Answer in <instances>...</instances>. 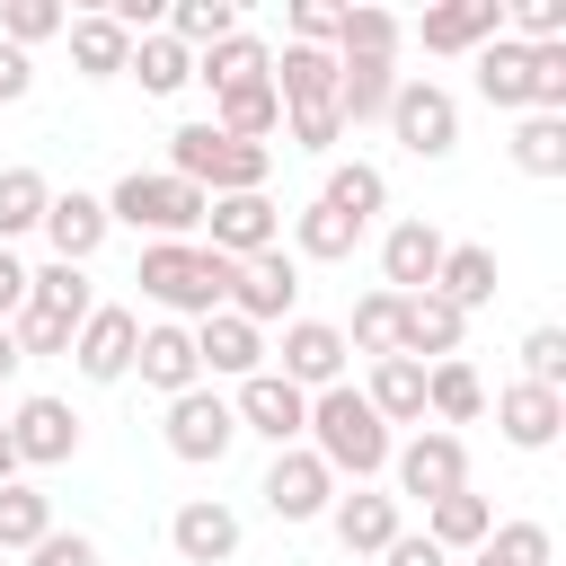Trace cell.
Listing matches in <instances>:
<instances>
[{"label":"cell","mask_w":566,"mask_h":566,"mask_svg":"<svg viewBox=\"0 0 566 566\" xmlns=\"http://www.w3.org/2000/svg\"><path fill=\"white\" fill-rule=\"evenodd\" d=\"M301 442L327 460V478H336V486H345V478H354V486L389 478V451H398V433L363 407V389H354V380H336V389H318V398H310Z\"/></svg>","instance_id":"obj_1"},{"label":"cell","mask_w":566,"mask_h":566,"mask_svg":"<svg viewBox=\"0 0 566 566\" xmlns=\"http://www.w3.org/2000/svg\"><path fill=\"white\" fill-rule=\"evenodd\" d=\"M133 283H142V301H159L177 327L195 318H212V310H230V283H239V265L230 256H212L203 239H150L142 248V265H133Z\"/></svg>","instance_id":"obj_2"},{"label":"cell","mask_w":566,"mask_h":566,"mask_svg":"<svg viewBox=\"0 0 566 566\" xmlns=\"http://www.w3.org/2000/svg\"><path fill=\"white\" fill-rule=\"evenodd\" d=\"M168 177L203 186V195H265L274 177V142H230L212 124H177L168 133Z\"/></svg>","instance_id":"obj_3"},{"label":"cell","mask_w":566,"mask_h":566,"mask_svg":"<svg viewBox=\"0 0 566 566\" xmlns=\"http://www.w3.org/2000/svg\"><path fill=\"white\" fill-rule=\"evenodd\" d=\"M203 212H212V195H203V186H186V177H168V168H124V177H115V195H106V221L150 230V239H195V230H203Z\"/></svg>","instance_id":"obj_4"},{"label":"cell","mask_w":566,"mask_h":566,"mask_svg":"<svg viewBox=\"0 0 566 566\" xmlns=\"http://www.w3.org/2000/svg\"><path fill=\"white\" fill-rule=\"evenodd\" d=\"M380 124H389V142L407 159H451L460 150V97L442 80H398V97H389Z\"/></svg>","instance_id":"obj_5"},{"label":"cell","mask_w":566,"mask_h":566,"mask_svg":"<svg viewBox=\"0 0 566 566\" xmlns=\"http://www.w3.org/2000/svg\"><path fill=\"white\" fill-rule=\"evenodd\" d=\"M159 433H168V451H177L186 469H221V460H230V442H239V416H230V398H221L212 380H195L186 398H168Z\"/></svg>","instance_id":"obj_6"},{"label":"cell","mask_w":566,"mask_h":566,"mask_svg":"<svg viewBox=\"0 0 566 566\" xmlns=\"http://www.w3.org/2000/svg\"><path fill=\"white\" fill-rule=\"evenodd\" d=\"M389 478H398V495L442 504V495H460V486H469V442H460V433H442V424H416V433L389 451Z\"/></svg>","instance_id":"obj_7"},{"label":"cell","mask_w":566,"mask_h":566,"mask_svg":"<svg viewBox=\"0 0 566 566\" xmlns=\"http://www.w3.org/2000/svg\"><path fill=\"white\" fill-rule=\"evenodd\" d=\"M265 354H274L265 371H283L301 398L345 380V327H327V318H283V345H265Z\"/></svg>","instance_id":"obj_8"},{"label":"cell","mask_w":566,"mask_h":566,"mask_svg":"<svg viewBox=\"0 0 566 566\" xmlns=\"http://www.w3.org/2000/svg\"><path fill=\"white\" fill-rule=\"evenodd\" d=\"M9 442H18V469H62V460H80V407L35 389L9 407Z\"/></svg>","instance_id":"obj_9"},{"label":"cell","mask_w":566,"mask_h":566,"mask_svg":"<svg viewBox=\"0 0 566 566\" xmlns=\"http://www.w3.org/2000/svg\"><path fill=\"white\" fill-rule=\"evenodd\" d=\"M265 513L274 522H327V504H336V478H327V460L310 451V442H292V451H274L265 460Z\"/></svg>","instance_id":"obj_10"},{"label":"cell","mask_w":566,"mask_h":566,"mask_svg":"<svg viewBox=\"0 0 566 566\" xmlns=\"http://www.w3.org/2000/svg\"><path fill=\"white\" fill-rule=\"evenodd\" d=\"M203 248L230 256V265L283 248V212H274V195H212V212H203Z\"/></svg>","instance_id":"obj_11"},{"label":"cell","mask_w":566,"mask_h":566,"mask_svg":"<svg viewBox=\"0 0 566 566\" xmlns=\"http://www.w3.org/2000/svg\"><path fill=\"white\" fill-rule=\"evenodd\" d=\"M230 416H239V433H256V442L292 451V442H301V424H310V398H301L283 371H248V380L230 389Z\"/></svg>","instance_id":"obj_12"},{"label":"cell","mask_w":566,"mask_h":566,"mask_svg":"<svg viewBox=\"0 0 566 566\" xmlns=\"http://www.w3.org/2000/svg\"><path fill=\"white\" fill-rule=\"evenodd\" d=\"M442 248H451V239H442L424 212L389 221V230H380V292H398V301L433 292V274H442Z\"/></svg>","instance_id":"obj_13"},{"label":"cell","mask_w":566,"mask_h":566,"mask_svg":"<svg viewBox=\"0 0 566 566\" xmlns=\"http://www.w3.org/2000/svg\"><path fill=\"white\" fill-rule=\"evenodd\" d=\"M292 301H301V256H292V248H265V256H248V265H239V283H230V318H248V327L301 318Z\"/></svg>","instance_id":"obj_14"},{"label":"cell","mask_w":566,"mask_h":566,"mask_svg":"<svg viewBox=\"0 0 566 566\" xmlns=\"http://www.w3.org/2000/svg\"><path fill=\"white\" fill-rule=\"evenodd\" d=\"M133 345H142V310L97 301V310L80 318V336H71L62 363H80V380H124V371H133Z\"/></svg>","instance_id":"obj_15"},{"label":"cell","mask_w":566,"mask_h":566,"mask_svg":"<svg viewBox=\"0 0 566 566\" xmlns=\"http://www.w3.org/2000/svg\"><path fill=\"white\" fill-rule=\"evenodd\" d=\"M168 548H177L186 566H230V557H239V513H230L221 495H186V504L168 513Z\"/></svg>","instance_id":"obj_16"},{"label":"cell","mask_w":566,"mask_h":566,"mask_svg":"<svg viewBox=\"0 0 566 566\" xmlns=\"http://www.w3.org/2000/svg\"><path fill=\"white\" fill-rule=\"evenodd\" d=\"M133 371H142V389H159V398H186V389L203 380V363H195V327H177V318H150V327H142V345H133Z\"/></svg>","instance_id":"obj_17"},{"label":"cell","mask_w":566,"mask_h":566,"mask_svg":"<svg viewBox=\"0 0 566 566\" xmlns=\"http://www.w3.org/2000/svg\"><path fill=\"white\" fill-rule=\"evenodd\" d=\"M495 433L513 451H548L566 433V389H531V380H504L495 389Z\"/></svg>","instance_id":"obj_18"},{"label":"cell","mask_w":566,"mask_h":566,"mask_svg":"<svg viewBox=\"0 0 566 566\" xmlns=\"http://www.w3.org/2000/svg\"><path fill=\"white\" fill-rule=\"evenodd\" d=\"M195 363H203V380H230V389H239L248 371H265V327L212 310V318L195 327Z\"/></svg>","instance_id":"obj_19"},{"label":"cell","mask_w":566,"mask_h":566,"mask_svg":"<svg viewBox=\"0 0 566 566\" xmlns=\"http://www.w3.org/2000/svg\"><path fill=\"white\" fill-rule=\"evenodd\" d=\"M327 531L354 548V557H380L407 522H398V495H380V486H336V504H327Z\"/></svg>","instance_id":"obj_20"},{"label":"cell","mask_w":566,"mask_h":566,"mask_svg":"<svg viewBox=\"0 0 566 566\" xmlns=\"http://www.w3.org/2000/svg\"><path fill=\"white\" fill-rule=\"evenodd\" d=\"M495 35H504V0H442V9L416 18V44L424 53H478Z\"/></svg>","instance_id":"obj_21"},{"label":"cell","mask_w":566,"mask_h":566,"mask_svg":"<svg viewBox=\"0 0 566 566\" xmlns=\"http://www.w3.org/2000/svg\"><path fill=\"white\" fill-rule=\"evenodd\" d=\"M106 230H115V221H106V195H80V186H71V195L44 203V248H53L62 265H88V256L106 248Z\"/></svg>","instance_id":"obj_22"},{"label":"cell","mask_w":566,"mask_h":566,"mask_svg":"<svg viewBox=\"0 0 566 566\" xmlns=\"http://www.w3.org/2000/svg\"><path fill=\"white\" fill-rule=\"evenodd\" d=\"M460 336H469V318H460L442 292H416V301L398 310V354H407V363H451Z\"/></svg>","instance_id":"obj_23"},{"label":"cell","mask_w":566,"mask_h":566,"mask_svg":"<svg viewBox=\"0 0 566 566\" xmlns=\"http://www.w3.org/2000/svg\"><path fill=\"white\" fill-rule=\"evenodd\" d=\"M398 62H336V124L345 133H363V124H380L389 115V97H398Z\"/></svg>","instance_id":"obj_24"},{"label":"cell","mask_w":566,"mask_h":566,"mask_svg":"<svg viewBox=\"0 0 566 566\" xmlns=\"http://www.w3.org/2000/svg\"><path fill=\"white\" fill-rule=\"evenodd\" d=\"M424 416H433L442 433L486 416V380H478V363H469V354H451V363H424Z\"/></svg>","instance_id":"obj_25"},{"label":"cell","mask_w":566,"mask_h":566,"mask_svg":"<svg viewBox=\"0 0 566 566\" xmlns=\"http://www.w3.org/2000/svg\"><path fill=\"white\" fill-rule=\"evenodd\" d=\"M469 62H478V97H486V106H504V115H531V44L495 35V44H478Z\"/></svg>","instance_id":"obj_26"},{"label":"cell","mask_w":566,"mask_h":566,"mask_svg":"<svg viewBox=\"0 0 566 566\" xmlns=\"http://www.w3.org/2000/svg\"><path fill=\"white\" fill-rule=\"evenodd\" d=\"M363 407H371L380 424H424V363L380 354V363H371V380H363Z\"/></svg>","instance_id":"obj_27"},{"label":"cell","mask_w":566,"mask_h":566,"mask_svg":"<svg viewBox=\"0 0 566 566\" xmlns=\"http://www.w3.org/2000/svg\"><path fill=\"white\" fill-rule=\"evenodd\" d=\"M398 44H407L398 9H380V0H345V27H336V62H398Z\"/></svg>","instance_id":"obj_28"},{"label":"cell","mask_w":566,"mask_h":566,"mask_svg":"<svg viewBox=\"0 0 566 566\" xmlns=\"http://www.w3.org/2000/svg\"><path fill=\"white\" fill-rule=\"evenodd\" d=\"M62 35H71V71H80V80H124V62H133V35H124L106 9L71 18Z\"/></svg>","instance_id":"obj_29"},{"label":"cell","mask_w":566,"mask_h":566,"mask_svg":"<svg viewBox=\"0 0 566 566\" xmlns=\"http://www.w3.org/2000/svg\"><path fill=\"white\" fill-rule=\"evenodd\" d=\"M433 292L469 318V310H486L495 301V248H478V239H451L442 248V274H433Z\"/></svg>","instance_id":"obj_30"},{"label":"cell","mask_w":566,"mask_h":566,"mask_svg":"<svg viewBox=\"0 0 566 566\" xmlns=\"http://www.w3.org/2000/svg\"><path fill=\"white\" fill-rule=\"evenodd\" d=\"M212 133H230V142H265V133H283V97H274V80L221 88V97H212Z\"/></svg>","instance_id":"obj_31"},{"label":"cell","mask_w":566,"mask_h":566,"mask_svg":"<svg viewBox=\"0 0 566 566\" xmlns=\"http://www.w3.org/2000/svg\"><path fill=\"white\" fill-rule=\"evenodd\" d=\"M318 203H327V212H345L354 230H371V212H389V177H380L371 159H336V168H327V186H318Z\"/></svg>","instance_id":"obj_32"},{"label":"cell","mask_w":566,"mask_h":566,"mask_svg":"<svg viewBox=\"0 0 566 566\" xmlns=\"http://www.w3.org/2000/svg\"><path fill=\"white\" fill-rule=\"evenodd\" d=\"M486 531H495V504H486V495H469V486H460V495H442V504H424V539H433L442 557H469Z\"/></svg>","instance_id":"obj_33"},{"label":"cell","mask_w":566,"mask_h":566,"mask_svg":"<svg viewBox=\"0 0 566 566\" xmlns=\"http://www.w3.org/2000/svg\"><path fill=\"white\" fill-rule=\"evenodd\" d=\"M265 62H274V53H265V35H248V27H239V35H221L212 53H195V80L221 97V88H248V80H265Z\"/></svg>","instance_id":"obj_34"},{"label":"cell","mask_w":566,"mask_h":566,"mask_svg":"<svg viewBox=\"0 0 566 566\" xmlns=\"http://www.w3.org/2000/svg\"><path fill=\"white\" fill-rule=\"evenodd\" d=\"M133 80H142V97H177L186 80H195V53L159 27V35H133V62H124Z\"/></svg>","instance_id":"obj_35"},{"label":"cell","mask_w":566,"mask_h":566,"mask_svg":"<svg viewBox=\"0 0 566 566\" xmlns=\"http://www.w3.org/2000/svg\"><path fill=\"white\" fill-rule=\"evenodd\" d=\"M354 248H363V230H354L345 212H327V203L292 212V256H310V265H345Z\"/></svg>","instance_id":"obj_36"},{"label":"cell","mask_w":566,"mask_h":566,"mask_svg":"<svg viewBox=\"0 0 566 566\" xmlns=\"http://www.w3.org/2000/svg\"><path fill=\"white\" fill-rule=\"evenodd\" d=\"M44 203H53L44 168H0V248H18L27 230H44Z\"/></svg>","instance_id":"obj_37"},{"label":"cell","mask_w":566,"mask_h":566,"mask_svg":"<svg viewBox=\"0 0 566 566\" xmlns=\"http://www.w3.org/2000/svg\"><path fill=\"white\" fill-rule=\"evenodd\" d=\"M504 150H513L522 177H566V115H522Z\"/></svg>","instance_id":"obj_38"},{"label":"cell","mask_w":566,"mask_h":566,"mask_svg":"<svg viewBox=\"0 0 566 566\" xmlns=\"http://www.w3.org/2000/svg\"><path fill=\"white\" fill-rule=\"evenodd\" d=\"M44 531H53V495L35 478H9L0 486V548H35Z\"/></svg>","instance_id":"obj_39"},{"label":"cell","mask_w":566,"mask_h":566,"mask_svg":"<svg viewBox=\"0 0 566 566\" xmlns=\"http://www.w3.org/2000/svg\"><path fill=\"white\" fill-rule=\"evenodd\" d=\"M548 557H557L548 522H495V531L469 548V566H548Z\"/></svg>","instance_id":"obj_40"},{"label":"cell","mask_w":566,"mask_h":566,"mask_svg":"<svg viewBox=\"0 0 566 566\" xmlns=\"http://www.w3.org/2000/svg\"><path fill=\"white\" fill-rule=\"evenodd\" d=\"M27 301L35 310H62V318H88L97 310V292H88V265H27Z\"/></svg>","instance_id":"obj_41"},{"label":"cell","mask_w":566,"mask_h":566,"mask_svg":"<svg viewBox=\"0 0 566 566\" xmlns=\"http://www.w3.org/2000/svg\"><path fill=\"white\" fill-rule=\"evenodd\" d=\"M159 27H168V35L186 44V53H212L221 35H239V9H230V0H177V9L159 18Z\"/></svg>","instance_id":"obj_42"},{"label":"cell","mask_w":566,"mask_h":566,"mask_svg":"<svg viewBox=\"0 0 566 566\" xmlns=\"http://www.w3.org/2000/svg\"><path fill=\"white\" fill-rule=\"evenodd\" d=\"M398 310H407L398 292H363L354 301V327H345V354H371V363L398 354Z\"/></svg>","instance_id":"obj_43"},{"label":"cell","mask_w":566,"mask_h":566,"mask_svg":"<svg viewBox=\"0 0 566 566\" xmlns=\"http://www.w3.org/2000/svg\"><path fill=\"white\" fill-rule=\"evenodd\" d=\"M62 27H71L62 0H0V44H18V53L44 44V35H62Z\"/></svg>","instance_id":"obj_44"},{"label":"cell","mask_w":566,"mask_h":566,"mask_svg":"<svg viewBox=\"0 0 566 566\" xmlns=\"http://www.w3.org/2000/svg\"><path fill=\"white\" fill-rule=\"evenodd\" d=\"M504 35L513 44H566V0H513L504 9Z\"/></svg>","instance_id":"obj_45"},{"label":"cell","mask_w":566,"mask_h":566,"mask_svg":"<svg viewBox=\"0 0 566 566\" xmlns=\"http://www.w3.org/2000/svg\"><path fill=\"white\" fill-rule=\"evenodd\" d=\"M522 380L531 389H566V327H531L522 336Z\"/></svg>","instance_id":"obj_46"},{"label":"cell","mask_w":566,"mask_h":566,"mask_svg":"<svg viewBox=\"0 0 566 566\" xmlns=\"http://www.w3.org/2000/svg\"><path fill=\"white\" fill-rule=\"evenodd\" d=\"M336 27H345V0H292V44H327L336 53Z\"/></svg>","instance_id":"obj_47"},{"label":"cell","mask_w":566,"mask_h":566,"mask_svg":"<svg viewBox=\"0 0 566 566\" xmlns=\"http://www.w3.org/2000/svg\"><path fill=\"white\" fill-rule=\"evenodd\" d=\"M27 566H97V539H88V531H44V539L27 548Z\"/></svg>","instance_id":"obj_48"},{"label":"cell","mask_w":566,"mask_h":566,"mask_svg":"<svg viewBox=\"0 0 566 566\" xmlns=\"http://www.w3.org/2000/svg\"><path fill=\"white\" fill-rule=\"evenodd\" d=\"M380 566H451V557H442V548H433L424 531H398V539L380 548Z\"/></svg>","instance_id":"obj_49"},{"label":"cell","mask_w":566,"mask_h":566,"mask_svg":"<svg viewBox=\"0 0 566 566\" xmlns=\"http://www.w3.org/2000/svg\"><path fill=\"white\" fill-rule=\"evenodd\" d=\"M27 88H35V62H27L18 44H0V106H18Z\"/></svg>","instance_id":"obj_50"},{"label":"cell","mask_w":566,"mask_h":566,"mask_svg":"<svg viewBox=\"0 0 566 566\" xmlns=\"http://www.w3.org/2000/svg\"><path fill=\"white\" fill-rule=\"evenodd\" d=\"M27 310V265H18V248H0V327Z\"/></svg>","instance_id":"obj_51"},{"label":"cell","mask_w":566,"mask_h":566,"mask_svg":"<svg viewBox=\"0 0 566 566\" xmlns=\"http://www.w3.org/2000/svg\"><path fill=\"white\" fill-rule=\"evenodd\" d=\"M18 478V442H9V416H0V486Z\"/></svg>","instance_id":"obj_52"},{"label":"cell","mask_w":566,"mask_h":566,"mask_svg":"<svg viewBox=\"0 0 566 566\" xmlns=\"http://www.w3.org/2000/svg\"><path fill=\"white\" fill-rule=\"evenodd\" d=\"M0 380H18V336L0 327Z\"/></svg>","instance_id":"obj_53"}]
</instances>
